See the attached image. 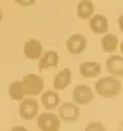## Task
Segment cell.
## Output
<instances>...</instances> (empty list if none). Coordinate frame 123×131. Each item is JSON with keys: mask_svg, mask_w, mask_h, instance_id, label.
<instances>
[{"mask_svg": "<svg viewBox=\"0 0 123 131\" xmlns=\"http://www.w3.org/2000/svg\"><path fill=\"white\" fill-rule=\"evenodd\" d=\"M96 93L102 98H113L118 96L122 91V83L119 78L110 75V76H102L99 78L94 84Z\"/></svg>", "mask_w": 123, "mask_h": 131, "instance_id": "obj_1", "label": "cell"}, {"mask_svg": "<svg viewBox=\"0 0 123 131\" xmlns=\"http://www.w3.org/2000/svg\"><path fill=\"white\" fill-rule=\"evenodd\" d=\"M22 86H24L25 96L28 97H36L39 96L44 89V81L37 73H26L21 79Z\"/></svg>", "mask_w": 123, "mask_h": 131, "instance_id": "obj_2", "label": "cell"}, {"mask_svg": "<svg viewBox=\"0 0 123 131\" xmlns=\"http://www.w3.org/2000/svg\"><path fill=\"white\" fill-rule=\"evenodd\" d=\"M37 126L42 131H58L60 128V118L58 114L52 112H44L38 114L37 117Z\"/></svg>", "mask_w": 123, "mask_h": 131, "instance_id": "obj_3", "label": "cell"}, {"mask_svg": "<svg viewBox=\"0 0 123 131\" xmlns=\"http://www.w3.org/2000/svg\"><path fill=\"white\" fill-rule=\"evenodd\" d=\"M39 112V105L37 102V100H34L33 97H24L20 101V106H18V114L21 117V119L24 121H31L38 115Z\"/></svg>", "mask_w": 123, "mask_h": 131, "instance_id": "obj_4", "label": "cell"}, {"mask_svg": "<svg viewBox=\"0 0 123 131\" xmlns=\"http://www.w3.org/2000/svg\"><path fill=\"white\" fill-rule=\"evenodd\" d=\"M58 117L65 123H73L80 117V107L75 102H63L58 109Z\"/></svg>", "mask_w": 123, "mask_h": 131, "instance_id": "obj_5", "label": "cell"}, {"mask_svg": "<svg viewBox=\"0 0 123 131\" xmlns=\"http://www.w3.org/2000/svg\"><path fill=\"white\" fill-rule=\"evenodd\" d=\"M93 97H94L93 89L89 85H85V84L76 85L73 88V91H72V100H73L75 104H77L79 106L92 102Z\"/></svg>", "mask_w": 123, "mask_h": 131, "instance_id": "obj_6", "label": "cell"}, {"mask_svg": "<svg viewBox=\"0 0 123 131\" xmlns=\"http://www.w3.org/2000/svg\"><path fill=\"white\" fill-rule=\"evenodd\" d=\"M86 38L83 34L79 33H73L68 37V39L65 41V49L68 50L70 54L72 55H80V54L86 49Z\"/></svg>", "mask_w": 123, "mask_h": 131, "instance_id": "obj_7", "label": "cell"}, {"mask_svg": "<svg viewBox=\"0 0 123 131\" xmlns=\"http://www.w3.org/2000/svg\"><path fill=\"white\" fill-rule=\"evenodd\" d=\"M22 51H24V55L26 59L36 62L41 58L42 52H43V45L41 43V41L38 39H28L24 43V47H22Z\"/></svg>", "mask_w": 123, "mask_h": 131, "instance_id": "obj_8", "label": "cell"}, {"mask_svg": "<svg viewBox=\"0 0 123 131\" xmlns=\"http://www.w3.org/2000/svg\"><path fill=\"white\" fill-rule=\"evenodd\" d=\"M59 63V55L55 50L43 51L41 58L38 59V68L39 71H47L50 68L57 67Z\"/></svg>", "mask_w": 123, "mask_h": 131, "instance_id": "obj_9", "label": "cell"}, {"mask_svg": "<svg viewBox=\"0 0 123 131\" xmlns=\"http://www.w3.org/2000/svg\"><path fill=\"white\" fill-rule=\"evenodd\" d=\"M106 70L110 75L122 79L123 78V57L115 55L114 52L110 54L109 58L106 59Z\"/></svg>", "mask_w": 123, "mask_h": 131, "instance_id": "obj_10", "label": "cell"}, {"mask_svg": "<svg viewBox=\"0 0 123 131\" xmlns=\"http://www.w3.org/2000/svg\"><path fill=\"white\" fill-rule=\"evenodd\" d=\"M89 28L94 34H105L109 30V21L101 13H97V15L93 13L89 17Z\"/></svg>", "mask_w": 123, "mask_h": 131, "instance_id": "obj_11", "label": "cell"}, {"mask_svg": "<svg viewBox=\"0 0 123 131\" xmlns=\"http://www.w3.org/2000/svg\"><path fill=\"white\" fill-rule=\"evenodd\" d=\"M102 67L98 62H93V60H89V62H83L79 67V72L83 78L85 79H93V78H98L101 75Z\"/></svg>", "mask_w": 123, "mask_h": 131, "instance_id": "obj_12", "label": "cell"}, {"mask_svg": "<svg viewBox=\"0 0 123 131\" xmlns=\"http://www.w3.org/2000/svg\"><path fill=\"white\" fill-rule=\"evenodd\" d=\"M71 83H72V71L70 68H63L55 75L52 86L57 92H59V91H64Z\"/></svg>", "mask_w": 123, "mask_h": 131, "instance_id": "obj_13", "label": "cell"}, {"mask_svg": "<svg viewBox=\"0 0 123 131\" xmlns=\"http://www.w3.org/2000/svg\"><path fill=\"white\" fill-rule=\"evenodd\" d=\"M41 102L46 110H54L60 104V97L57 91H46L41 93Z\"/></svg>", "mask_w": 123, "mask_h": 131, "instance_id": "obj_14", "label": "cell"}, {"mask_svg": "<svg viewBox=\"0 0 123 131\" xmlns=\"http://www.w3.org/2000/svg\"><path fill=\"white\" fill-rule=\"evenodd\" d=\"M101 47L104 50V52L106 54H113L118 50L119 47V39L115 34L113 33H105L104 37L101 38Z\"/></svg>", "mask_w": 123, "mask_h": 131, "instance_id": "obj_15", "label": "cell"}, {"mask_svg": "<svg viewBox=\"0 0 123 131\" xmlns=\"http://www.w3.org/2000/svg\"><path fill=\"white\" fill-rule=\"evenodd\" d=\"M94 13V3L92 0H80L76 5V16L81 20H89Z\"/></svg>", "mask_w": 123, "mask_h": 131, "instance_id": "obj_16", "label": "cell"}, {"mask_svg": "<svg viewBox=\"0 0 123 131\" xmlns=\"http://www.w3.org/2000/svg\"><path fill=\"white\" fill-rule=\"evenodd\" d=\"M8 94L15 101H21L24 97H26L21 80H15V81H12L9 84V86H8Z\"/></svg>", "mask_w": 123, "mask_h": 131, "instance_id": "obj_17", "label": "cell"}, {"mask_svg": "<svg viewBox=\"0 0 123 131\" xmlns=\"http://www.w3.org/2000/svg\"><path fill=\"white\" fill-rule=\"evenodd\" d=\"M106 127L99 122H91L85 126V131H105Z\"/></svg>", "mask_w": 123, "mask_h": 131, "instance_id": "obj_18", "label": "cell"}, {"mask_svg": "<svg viewBox=\"0 0 123 131\" xmlns=\"http://www.w3.org/2000/svg\"><path fill=\"white\" fill-rule=\"evenodd\" d=\"M15 2L21 7H31L36 3V0H15Z\"/></svg>", "mask_w": 123, "mask_h": 131, "instance_id": "obj_19", "label": "cell"}, {"mask_svg": "<svg viewBox=\"0 0 123 131\" xmlns=\"http://www.w3.org/2000/svg\"><path fill=\"white\" fill-rule=\"evenodd\" d=\"M123 16L120 15L119 17H118V25H119V29H120V31H123Z\"/></svg>", "mask_w": 123, "mask_h": 131, "instance_id": "obj_20", "label": "cell"}, {"mask_svg": "<svg viewBox=\"0 0 123 131\" xmlns=\"http://www.w3.org/2000/svg\"><path fill=\"white\" fill-rule=\"evenodd\" d=\"M12 130H13V131H16V130H22V131H28V128H26V127H24V126H13V127H12Z\"/></svg>", "mask_w": 123, "mask_h": 131, "instance_id": "obj_21", "label": "cell"}, {"mask_svg": "<svg viewBox=\"0 0 123 131\" xmlns=\"http://www.w3.org/2000/svg\"><path fill=\"white\" fill-rule=\"evenodd\" d=\"M2 18H3V12H2V9H0V21H2Z\"/></svg>", "mask_w": 123, "mask_h": 131, "instance_id": "obj_22", "label": "cell"}]
</instances>
